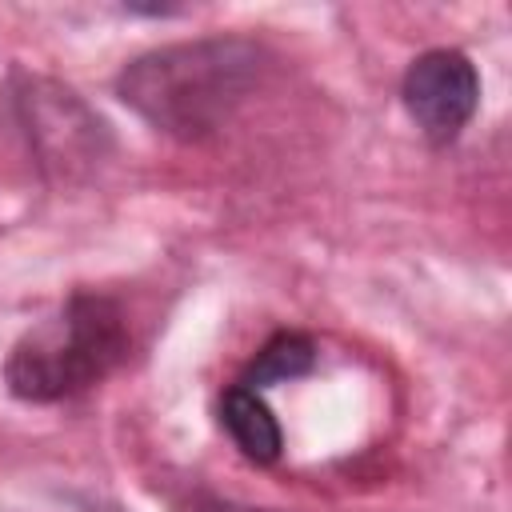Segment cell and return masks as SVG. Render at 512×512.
<instances>
[{"label":"cell","mask_w":512,"mask_h":512,"mask_svg":"<svg viewBox=\"0 0 512 512\" xmlns=\"http://www.w3.org/2000/svg\"><path fill=\"white\" fill-rule=\"evenodd\" d=\"M400 96H404L412 124L424 132L428 144H452L476 116L480 76L464 52L432 48L408 64Z\"/></svg>","instance_id":"obj_3"},{"label":"cell","mask_w":512,"mask_h":512,"mask_svg":"<svg viewBox=\"0 0 512 512\" xmlns=\"http://www.w3.org/2000/svg\"><path fill=\"white\" fill-rule=\"evenodd\" d=\"M176 512H272V508H252V504H236V500H224V496H212V492H196Z\"/></svg>","instance_id":"obj_6"},{"label":"cell","mask_w":512,"mask_h":512,"mask_svg":"<svg viewBox=\"0 0 512 512\" xmlns=\"http://www.w3.org/2000/svg\"><path fill=\"white\" fill-rule=\"evenodd\" d=\"M316 364V344L312 336L304 332H276L260 352L256 360L244 368L240 384L248 388H268V384H280V380H296V376H308Z\"/></svg>","instance_id":"obj_5"},{"label":"cell","mask_w":512,"mask_h":512,"mask_svg":"<svg viewBox=\"0 0 512 512\" xmlns=\"http://www.w3.org/2000/svg\"><path fill=\"white\" fill-rule=\"evenodd\" d=\"M128 348L124 308L104 292L80 288L12 344L4 384L28 404H56L112 376L128 360Z\"/></svg>","instance_id":"obj_2"},{"label":"cell","mask_w":512,"mask_h":512,"mask_svg":"<svg viewBox=\"0 0 512 512\" xmlns=\"http://www.w3.org/2000/svg\"><path fill=\"white\" fill-rule=\"evenodd\" d=\"M220 424L228 428L232 444L252 460V464H276L280 460V448H284V436H280V424L272 416V408L264 404V396L248 384H228L224 396H220Z\"/></svg>","instance_id":"obj_4"},{"label":"cell","mask_w":512,"mask_h":512,"mask_svg":"<svg viewBox=\"0 0 512 512\" xmlns=\"http://www.w3.org/2000/svg\"><path fill=\"white\" fill-rule=\"evenodd\" d=\"M268 68V52L244 36H208L152 48L124 64L116 96L156 132L204 140L220 132Z\"/></svg>","instance_id":"obj_1"}]
</instances>
